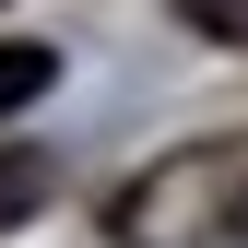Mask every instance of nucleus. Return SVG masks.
<instances>
[{"instance_id":"1","label":"nucleus","mask_w":248,"mask_h":248,"mask_svg":"<svg viewBox=\"0 0 248 248\" xmlns=\"http://www.w3.org/2000/svg\"><path fill=\"white\" fill-rule=\"evenodd\" d=\"M107 236L118 248H248V130L142 166L107 201Z\"/></svg>"},{"instance_id":"2","label":"nucleus","mask_w":248,"mask_h":248,"mask_svg":"<svg viewBox=\"0 0 248 248\" xmlns=\"http://www.w3.org/2000/svg\"><path fill=\"white\" fill-rule=\"evenodd\" d=\"M47 189H59V177H47V154L0 142V236H12V225H36V213H47Z\"/></svg>"},{"instance_id":"3","label":"nucleus","mask_w":248,"mask_h":248,"mask_svg":"<svg viewBox=\"0 0 248 248\" xmlns=\"http://www.w3.org/2000/svg\"><path fill=\"white\" fill-rule=\"evenodd\" d=\"M47 83H59V47H47V36H0V118L36 107Z\"/></svg>"}]
</instances>
